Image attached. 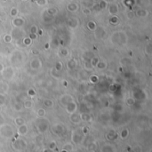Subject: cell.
Instances as JSON below:
<instances>
[{
	"instance_id": "1",
	"label": "cell",
	"mask_w": 152,
	"mask_h": 152,
	"mask_svg": "<svg viewBox=\"0 0 152 152\" xmlns=\"http://www.w3.org/2000/svg\"><path fill=\"white\" fill-rule=\"evenodd\" d=\"M0 134L4 138H11L13 135V129L9 125H2L0 126Z\"/></svg>"
},
{
	"instance_id": "2",
	"label": "cell",
	"mask_w": 152,
	"mask_h": 152,
	"mask_svg": "<svg viewBox=\"0 0 152 152\" xmlns=\"http://www.w3.org/2000/svg\"><path fill=\"white\" fill-rule=\"evenodd\" d=\"M26 146H27L26 142L24 141H22V140H18V141L13 144L14 149L19 151H21V150H23V149H25Z\"/></svg>"
},
{
	"instance_id": "3",
	"label": "cell",
	"mask_w": 152,
	"mask_h": 152,
	"mask_svg": "<svg viewBox=\"0 0 152 152\" xmlns=\"http://www.w3.org/2000/svg\"><path fill=\"white\" fill-rule=\"evenodd\" d=\"M18 133L21 134V135H25V134H27V133H28V127H27L26 125H21V126H19Z\"/></svg>"
},
{
	"instance_id": "4",
	"label": "cell",
	"mask_w": 152,
	"mask_h": 152,
	"mask_svg": "<svg viewBox=\"0 0 152 152\" xmlns=\"http://www.w3.org/2000/svg\"><path fill=\"white\" fill-rule=\"evenodd\" d=\"M128 130L127 129H125L123 131L121 132V138L122 139H126L127 136H128Z\"/></svg>"
},
{
	"instance_id": "5",
	"label": "cell",
	"mask_w": 152,
	"mask_h": 152,
	"mask_svg": "<svg viewBox=\"0 0 152 152\" xmlns=\"http://www.w3.org/2000/svg\"><path fill=\"white\" fill-rule=\"evenodd\" d=\"M15 122H16V124L18 125V126H21V125H24V121L22 120V118H17L15 120Z\"/></svg>"
},
{
	"instance_id": "6",
	"label": "cell",
	"mask_w": 152,
	"mask_h": 152,
	"mask_svg": "<svg viewBox=\"0 0 152 152\" xmlns=\"http://www.w3.org/2000/svg\"><path fill=\"white\" fill-rule=\"evenodd\" d=\"M63 149H65V150H67V151H68V150H71L72 149V146L71 145H70V144H67V145H65L64 147H63Z\"/></svg>"
},
{
	"instance_id": "7",
	"label": "cell",
	"mask_w": 152,
	"mask_h": 152,
	"mask_svg": "<svg viewBox=\"0 0 152 152\" xmlns=\"http://www.w3.org/2000/svg\"><path fill=\"white\" fill-rule=\"evenodd\" d=\"M55 146H56V144H55V142H51L50 143V149H53L55 148Z\"/></svg>"
},
{
	"instance_id": "8",
	"label": "cell",
	"mask_w": 152,
	"mask_h": 152,
	"mask_svg": "<svg viewBox=\"0 0 152 152\" xmlns=\"http://www.w3.org/2000/svg\"><path fill=\"white\" fill-rule=\"evenodd\" d=\"M104 148H105V149H107V148H108V149H109V152H110V151H112L111 147H110V146H105ZM108 151H109V150H106V151H105V150H102V152H108Z\"/></svg>"
},
{
	"instance_id": "9",
	"label": "cell",
	"mask_w": 152,
	"mask_h": 152,
	"mask_svg": "<svg viewBox=\"0 0 152 152\" xmlns=\"http://www.w3.org/2000/svg\"><path fill=\"white\" fill-rule=\"evenodd\" d=\"M44 152H53V150L51 149H45Z\"/></svg>"
},
{
	"instance_id": "10",
	"label": "cell",
	"mask_w": 152,
	"mask_h": 152,
	"mask_svg": "<svg viewBox=\"0 0 152 152\" xmlns=\"http://www.w3.org/2000/svg\"><path fill=\"white\" fill-rule=\"evenodd\" d=\"M62 152H67V150H65V149H63V150Z\"/></svg>"
},
{
	"instance_id": "11",
	"label": "cell",
	"mask_w": 152,
	"mask_h": 152,
	"mask_svg": "<svg viewBox=\"0 0 152 152\" xmlns=\"http://www.w3.org/2000/svg\"><path fill=\"white\" fill-rule=\"evenodd\" d=\"M90 152H94V151H90Z\"/></svg>"
}]
</instances>
